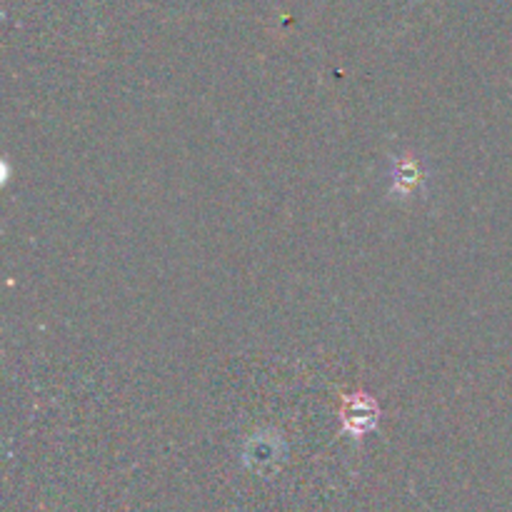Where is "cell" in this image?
<instances>
[{
    "instance_id": "1",
    "label": "cell",
    "mask_w": 512,
    "mask_h": 512,
    "mask_svg": "<svg viewBox=\"0 0 512 512\" xmlns=\"http://www.w3.org/2000/svg\"><path fill=\"white\" fill-rule=\"evenodd\" d=\"M343 420L345 428L353 430L355 435L368 433L375 425V403L370 398H365V395H355V398H350L345 403Z\"/></svg>"
}]
</instances>
